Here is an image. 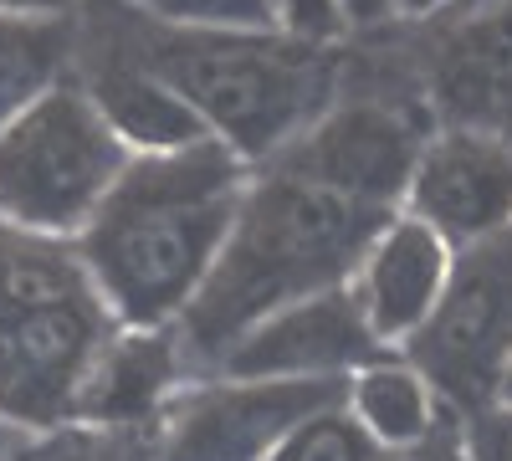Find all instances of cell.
<instances>
[{
	"mask_svg": "<svg viewBox=\"0 0 512 461\" xmlns=\"http://www.w3.org/2000/svg\"><path fill=\"white\" fill-rule=\"evenodd\" d=\"M251 190V164L226 144L134 154L72 246L123 328H175L205 287Z\"/></svg>",
	"mask_w": 512,
	"mask_h": 461,
	"instance_id": "cell-1",
	"label": "cell"
},
{
	"mask_svg": "<svg viewBox=\"0 0 512 461\" xmlns=\"http://www.w3.org/2000/svg\"><path fill=\"white\" fill-rule=\"evenodd\" d=\"M390 216L395 211L338 195L333 185L292 170L282 159L267 175H251V190L216 267L175 323L180 349L195 354L205 369H216L256 318H267L292 298L349 282L369 236Z\"/></svg>",
	"mask_w": 512,
	"mask_h": 461,
	"instance_id": "cell-2",
	"label": "cell"
},
{
	"mask_svg": "<svg viewBox=\"0 0 512 461\" xmlns=\"http://www.w3.org/2000/svg\"><path fill=\"white\" fill-rule=\"evenodd\" d=\"M118 333L72 241L0 221V426L52 431L77 421L82 385Z\"/></svg>",
	"mask_w": 512,
	"mask_h": 461,
	"instance_id": "cell-3",
	"label": "cell"
},
{
	"mask_svg": "<svg viewBox=\"0 0 512 461\" xmlns=\"http://www.w3.org/2000/svg\"><path fill=\"white\" fill-rule=\"evenodd\" d=\"M144 62L175 82L210 139L246 164L303 139L333 93L323 47L287 31H164Z\"/></svg>",
	"mask_w": 512,
	"mask_h": 461,
	"instance_id": "cell-4",
	"label": "cell"
},
{
	"mask_svg": "<svg viewBox=\"0 0 512 461\" xmlns=\"http://www.w3.org/2000/svg\"><path fill=\"white\" fill-rule=\"evenodd\" d=\"M128 164L134 154L103 123L88 88L52 82L0 123V221L47 241H77Z\"/></svg>",
	"mask_w": 512,
	"mask_h": 461,
	"instance_id": "cell-5",
	"label": "cell"
},
{
	"mask_svg": "<svg viewBox=\"0 0 512 461\" xmlns=\"http://www.w3.org/2000/svg\"><path fill=\"white\" fill-rule=\"evenodd\" d=\"M507 349H512V226L487 241L456 246L436 313L425 318V328L400 354L431 380L441 405L477 415L492 410Z\"/></svg>",
	"mask_w": 512,
	"mask_h": 461,
	"instance_id": "cell-6",
	"label": "cell"
},
{
	"mask_svg": "<svg viewBox=\"0 0 512 461\" xmlns=\"http://www.w3.org/2000/svg\"><path fill=\"white\" fill-rule=\"evenodd\" d=\"M344 400V380H210L180 385L149 431L154 461H267L297 421Z\"/></svg>",
	"mask_w": 512,
	"mask_h": 461,
	"instance_id": "cell-7",
	"label": "cell"
},
{
	"mask_svg": "<svg viewBox=\"0 0 512 461\" xmlns=\"http://www.w3.org/2000/svg\"><path fill=\"white\" fill-rule=\"evenodd\" d=\"M379 354L384 349L369 333L349 282H338L256 318L210 374H231V380H349L354 369H364Z\"/></svg>",
	"mask_w": 512,
	"mask_h": 461,
	"instance_id": "cell-8",
	"label": "cell"
},
{
	"mask_svg": "<svg viewBox=\"0 0 512 461\" xmlns=\"http://www.w3.org/2000/svg\"><path fill=\"white\" fill-rule=\"evenodd\" d=\"M400 211L420 216L451 246H472L512 226V144L492 129H451L425 139Z\"/></svg>",
	"mask_w": 512,
	"mask_h": 461,
	"instance_id": "cell-9",
	"label": "cell"
},
{
	"mask_svg": "<svg viewBox=\"0 0 512 461\" xmlns=\"http://www.w3.org/2000/svg\"><path fill=\"white\" fill-rule=\"evenodd\" d=\"M420 144L425 139L395 108L349 103L328 108L303 139H292L282 149V164L333 185L338 195H354L364 205H379V211H400Z\"/></svg>",
	"mask_w": 512,
	"mask_h": 461,
	"instance_id": "cell-10",
	"label": "cell"
},
{
	"mask_svg": "<svg viewBox=\"0 0 512 461\" xmlns=\"http://www.w3.org/2000/svg\"><path fill=\"white\" fill-rule=\"evenodd\" d=\"M451 257L456 246L410 211H395L369 236L364 257L349 277V292L384 354H400L425 328V318L436 313L451 277Z\"/></svg>",
	"mask_w": 512,
	"mask_h": 461,
	"instance_id": "cell-11",
	"label": "cell"
},
{
	"mask_svg": "<svg viewBox=\"0 0 512 461\" xmlns=\"http://www.w3.org/2000/svg\"><path fill=\"white\" fill-rule=\"evenodd\" d=\"M185 349L175 328H123L98 354L77 400V421L113 431H154L164 405L185 385Z\"/></svg>",
	"mask_w": 512,
	"mask_h": 461,
	"instance_id": "cell-12",
	"label": "cell"
},
{
	"mask_svg": "<svg viewBox=\"0 0 512 461\" xmlns=\"http://www.w3.org/2000/svg\"><path fill=\"white\" fill-rule=\"evenodd\" d=\"M436 98L456 129H492L512 118V0H477L436 57Z\"/></svg>",
	"mask_w": 512,
	"mask_h": 461,
	"instance_id": "cell-13",
	"label": "cell"
},
{
	"mask_svg": "<svg viewBox=\"0 0 512 461\" xmlns=\"http://www.w3.org/2000/svg\"><path fill=\"white\" fill-rule=\"evenodd\" d=\"M88 98L98 103L108 129L128 144V154H180V149L210 144V129L200 123V113L144 57L103 62L88 77Z\"/></svg>",
	"mask_w": 512,
	"mask_h": 461,
	"instance_id": "cell-14",
	"label": "cell"
},
{
	"mask_svg": "<svg viewBox=\"0 0 512 461\" xmlns=\"http://www.w3.org/2000/svg\"><path fill=\"white\" fill-rule=\"evenodd\" d=\"M344 410L384 451H410L446 421L441 395L405 354H379L354 369L344 380Z\"/></svg>",
	"mask_w": 512,
	"mask_h": 461,
	"instance_id": "cell-15",
	"label": "cell"
},
{
	"mask_svg": "<svg viewBox=\"0 0 512 461\" xmlns=\"http://www.w3.org/2000/svg\"><path fill=\"white\" fill-rule=\"evenodd\" d=\"M62 21H6L0 16V123L31 98H41L62 72Z\"/></svg>",
	"mask_w": 512,
	"mask_h": 461,
	"instance_id": "cell-16",
	"label": "cell"
},
{
	"mask_svg": "<svg viewBox=\"0 0 512 461\" xmlns=\"http://www.w3.org/2000/svg\"><path fill=\"white\" fill-rule=\"evenodd\" d=\"M0 461H154V441H149V431L67 421L52 431H26V441Z\"/></svg>",
	"mask_w": 512,
	"mask_h": 461,
	"instance_id": "cell-17",
	"label": "cell"
},
{
	"mask_svg": "<svg viewBox=\"0 0 512 461\" xmlns=\"http://www.w3.org/2000/svg\"><path fill=\"white\" fill-rule=\"evenodd\" d=\"M384 456L390 451L344 410V400H333L313 410L308 421H297L267 461H384Z\"/></svg>",
	"mask_w": 512,
	"mask_h": 461,
	"instance_id": "cell-18",
	"label": "cell"
},
{
	"mask_svg": "<svg viewBox=\"0 0 512 461\" xmlns=\"http://www.w3.org/2000/svg\"><path fill=\"white\" fill-rule=\"evenodd\" d=\"M164 31H282L272 0H128Z\"/></svg>",
	"mask_w": 512,
	"mask_h": 461,
	"instance_id": "cell-19",
	"label": "cell"
},
{
	"mask_svg": "<svg viewBox=\"0 0 512 461\" xmlns=\"http://www.w3.org/2000/svg\"><path fill=\"white\" fill-rule=\"evenodd\" d=\"M277 11V26L297 41H313V47H323V41H333L338 31H344V11H338V0H272Z\"/></svg>",
	"mask_w": 512,
	"mask_h": 461,
	"instance_id": "cell-20",
	"label": "cell"
},
{
	"mask_svg": "<svg viewBox=\"0 0 512 461\" xmlns=\"http://www.w3.org/2000/svg\"><path fill=\"white\" fill-rule=\"evenodd\" d=\"M466 431V456L472 461H512V410H477Z\"/></svg>",
	"mask_w": 512,
	"mask_h": 461,
	"instance_id": "cell-21",
	"label": "cell"
},
{
	"mask_svg": "<svg viewBox=\"0 0 512 461\" xmlns=\"http://www.w3.org/2000/svg\"><path fill=\"white\" fill-rule=\"evenodd\" d=\"M384 461H472V456H466V431L451 426V421H441L420 446H410V451H390Z\"/></svg>",
	"mask_w": 512,
	"mask_h": 461,
	"instance_id": "cell-22",
	"label": "cell"
},
{
	"mask_svg": "<svg viewBox=\"0 0 512 461\" xmlns=\"http://www.w3.org/2000/svg\"><path fill=\"white\" fill-rule=\"evenodd\" d=\"M77 11V0H0V16L6 21H41V26H57Z\"/></svg>",
	"mask_w": 512,
	"mask_h": 461,
	"instance_id": "cell-23",
	"label": "cell"
},
{
	"mask_svg": "<svg viewBox=\"0 0 512 461\" xmlns=\"http://www.w3.org/2000/svg\"><path fill=\"white\" fill-rule=\"evenodd\" d=\"M338 11H344V26H374L395 16V0H338Z\"/></svg>",
	"mask_w": 512,
	"mask_h": 461,
	"instance_id": "cell-24",
	"label": "cell"
},
{
	"mask_svg": "<svg viewBox=\"0 0 512 461\" xmlns=\"http://www.w3.org/2000/svg\"><path fill=\"white\" fill-rule=\"evenodd\" d=\"M451 6H461V0H395V16H441Z\"/></svg>",
	"mask_w": 512,
	"mask_h": 461,
	"instance_id": "cell-25",
	"label": "cell"
},
{
	"mask_svg": "<svg viewBox=\"0 0 512 461\" xmlns=\"http://www.w3.org/2000/svg\"><path fill=\"white\" fill-rule=\"evenodd\" d=\"M492 405H497V410H512V349H507V364H502V374H497V395H492Z\"/></svg>",
	"mask_w": 512,
	"mask_h": 461,
	"instance_id": "cell-26",
	"label": "cell"
}]
</instances>
